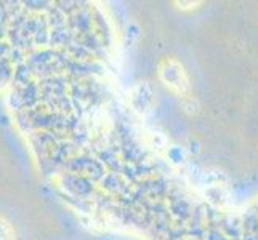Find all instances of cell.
Segmentation results:
<instances>
[{"label": "cell", "instance_id": "1", "mask_svg": "<svg viewBox=\"0 0 258 240\" xmlns=\"http://www.w3.org/2000/svg\"><path fill=\"white\" fill-rule=\"evenodd\" d=\"M161 74L162 82L170 88V90L176 92V93H184L188 90V77H186L183 67L176 63L173 59L164 61L161 64Z\"/></svg>", "mask_w": 258, "mask_h": 240}, {"label": "cell", "instance_id": "3", "mask_svg": "<svg viewBox=\"0 0 258 240\" xmlns=\"http://www.w3.org/2000/svg\"><path fill=\"white\" fill-rule=\"evenodd\" d=\"M0 240H15V230L4 218H0Z\"/></svg>", "mask_w": 258, "mask_h": 240}, {"label": "cell", "instance_id": "2", "mask_svg": "<svg viewBox=\"0 0 258 240\" xmlns=\"http://www.w3.org/2000/svg\"><path fill=\"white\" fill-rule=\"evenodd\" d=\"M130 101L133 104L137 112L140 114H146L151 111V106H153V90L146 82H140L137 87H133Z\"/></svg>", "mask_w": 258, "mask_h": 240}]
</instances>
